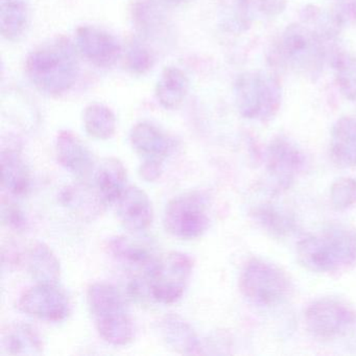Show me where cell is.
Wrapping results in <instances>:
<instances>
[{
	"mask_svg": "<svg viewBox=\"0 0 356 356\" xmlns=\"http://www.w3.org/2000/svg\"><path fill=\"white\" fill-rule=\"evenodd\" d=\"M165 230L179 239H195L209 227L207 203L199 193L175 197L166 205L163 216Z\"/></svg>",
	"mask_w": 356,
	"mask_h": 356,
	"instance_id": "ba28073f",
	"label": "cell"
},
{
	"mask_svg": "<svg viewBox=\"0 0 356 356\" xmlns=\"http://www.w3.org/2000/svg\"><path fill=\"white\" fill-rule=\"evenodd\" d=\"M266 170L281 188L291 186L304 163L303 155L295 143L285 137L275 138L266 149Z\"/></svg>",
	"mask_w": 356,
	"mask_h": 356,
	"instance_id": "8fae6325",
	"label": "cell"
},
{
	"mask_svg": "<svg viewBox=\"0 0 356 356\" xmlns=\"http://www.w3.org/2000/svg\"><path fill=\"white\" fill-rule=\"evenodd\" d=\"M298 260L306 270L330 273L356 261V230L348 225H327L316 234L306 235L298 243Z\"/></svg>",
	"mask_w": 356,
	"mask_h": 356,
	"instance_id": "6da1fadb",
	"label": "cell"
},
{
	"mask_svg": "<svg viewBox=\"0 0 356 356\" xmlns=\"http://www.w3.org/2000/svg\"><path fill=\"white\" fill-rule=\"evenodd\" d=\"M0 161L3 186L12 195H26L30 189V172L19 153L14 149H3Z\"/></svg>",
	"mask_w": 356,
	"mask_h": 356,
	"instance_id": "7402d4cb",
	"label": "cell"
},
{
	"mask_svg": "<svg viewBox=\"0 0 356 356\" xmlns=\"http://www.w3.org/2000/svg\"><path fill=\"white\" fill-rule=\"evenodd\" d=\"M109 250L120 261L134 268H145L147 274L156 261L153 253L147 247L127 237L112 238L109 241Z\"/></svg>",
	"mask_w": 356,
	"mask_h": 356,
	"instance_id": "cb8c5ba5",
	"label": "cell"
},
{
	"mask_svg": "<svg viewBox=\"0 0 356 356\" xmlns=\"http://www.w3.org/2000/svg\"><path fill=\"white\" fill-rule=\"evenodd\" d=\"M280 55L296 72L316 78L320 76L324 65L322 37L309 26L291 24L281 37Z\"/></svg>",
	"mask_w": 356,
	"mask_h": 356,
	"instance_id": "8992f818",
	"label": "cell"
},
{
	"mask_svg": "<svg viewBox=\"0 0 356 356\" xmlns=\"http://www.w3.org/2000/svg\"><path fill=\"white\" fill-rule=\"evenodd\" d=\"M56 154L60 165L74 176L87 177L95 168V160L88 147L67 131L58 136Z\"/></svg>",
	"mask_w": 356,
	"mask_h": 356,
	"instance_id": "4fadbf2b",
	"label": "cell"
},
{
	"mask_svg": "<svg viewBox=\"0 0 356 356\" xmlns=\"http://www.w3.org/2000/svg\"><path fill=\"white\" fill-rule=\"evenodd\" d=\"M18 306L24 314L47 322H61L70 314V305L63 291L49 283H38L20 297Z\"/></svg>",
	"mask_w": 356,
	"mask_h": 356,
	"instance_id": "9c48e42d",
	"label": "cell"
},
{
	"mask_svg": "<svg viewBox=\"0 0 356 356\" xmlns=\"http://www.w3.org/2000/svg\"><path fill=\"white\" fill-rule=\"evenodd\" d=\"M84 126L89 136L106 140L115 133V116L105 106L95 104L85 110Z\"/></svg>",
	"mask_w": 356,
	"mask_h": 356,
	"instance_id": "484cf974",
	"label": "cell"
},
{
	"mask_svg": "<svg viewBox=\"0 0 356 356\" xmlns=\"http://www.w3.org/2000/svg\"><path fill=\"white\" fill-rule=\"evenodd\" d=\"M335 80L341 95L351 102H356V57L339 54L335 57Z\"/></svg>",
	"mask_w": 356,
	"mask_h": 356,
	"instance_id": "4316f807",
	"label": "cell"
},
{
	"mask_svg": "<svg viewBox=\"0 0 356 356\" xmlns=\"http://www.w3.org/2000/svg\"><path fill=\"white\" fill-rule=\"evenodd\" d=\"M234 95L239 113L249 120H270L280 108V85L264 72H245L239 76Z\"/></svg>",
	"mask_w": 356,
	"mask_h": 356,
	"instance_id": "277c9868",
	"label": "cell"
},
{
	"mask_svg": "<svg viewBox=\"0 0 356 356\" xmlns=\"http://www.w3.org/2000/svg\"><path fill=\"white\" fill-rule=\"evenodd\" d=\"M97 187L106 204L118 202L126 191L127 170L118 158H106L95 175Z\"/></svg>",
	"mask_w": 356,
	"mask_h": 356,
	"instance_id": "d6986e66",
	"label": "cell"
},
{
	"mask_svg": "<svg viewBox=\"0 0 356 356\" xmlns=\"http://www.w3.org/2000/svg\"><path fill=\"white\" fill-rule=\"evenodd\" d=\"M43 343L40 335L30 325L12 324L3 331L1 350L11 355L39 354L42 352Z\"/></svg>",
	"mask_w": 356,
	"mask_h": 356,
	"instance_id": "ffe728a7",
	"label": "cell"
},
{
	"mask_svg": "<svg viewBox=\"0 0 356 356\" xmlns=\"http://www.w3.org/2000/svg\"><path fill=\"white\" fill-rule=\"evenodd\" d=\"M76 40L83 56L97 65H111L120 57V47L118 41L103 31L85 26L78 31Z\"/></svg>",
	"mask_w": 356,
	"mask_h": 356,
	"instance_id": "5bb4252c",
	"label": "cell"
},
{
	"mask_svg": "<svg viewBox=\"0 0 356 356\" xmlns=\"http://www.w3.org/2000/svg\"><path fill=\"white\" fill-rule=\"evenodd\" d=\"M188 90V80L178 68L168 67L158 81L156 95L166 109H176L184 101Z\"/></svg>",
	"mask_w": 356,
	"mask_h": 356,
	"instance_id": "603a6c76",
	"label": "cell"
},
{
	"mask_svg": "<svg viewBox=\"0 0 356 356\" xmlns=\"http://www.w3.org/2000/svg\"><path fill=\"white\" fill-rule=\"evenodd\" d=\"M258 224L273 236L284 237L295 229V220L286 210L274 204H264L254 209Z\"/></svg>",
	"mask_w": 356,
	"mask_h": 356,
	"instance_id": "d4e9b609",
	"label": "cell"
},
{
	"mask_svg": "<svg viewBox=\"0 0 356 356\" xmlns=\"http://www.w3.org/2000/svg\"><path fill=\"white\" fill-rule=\"evenodd\" d=\"M26 24V8L22 3L10 0L1 8V32L8 39L20 36Z\"/></svg>",
	"mask_w": 356,
	"mask_h": 356,
	"instance_id": "83f0119b",
	"label": "cell"
},
{
	"mask_svg": "<svg viewBox=\"0 0 356 356\" xmlns=\"http://www.w3.org/2000/svg\"><path fill=\"white\" fill-rule=\"evenodd\" d=\"M243 295L258 306H275L286 301L291 283L284 272L262 259H252L245 264L239 280Z\"/></svg>",
	"mask_w": 356,
	"mask_h": 356,
	"instance_id": "5b68a950",
	"label": "cell"
},
{
	"mask_svg": "<svg viewBox=\"0 0 356 356\" xmlns=\"http://www.w3.org/2000/svg\"><path fill=\"white\" fill-rule=\"evenodd\" d=\"M3 218L9 226L18 229V230L26 227V222L24 213L15 206L3 205Z\"/></svg>",
	"mask_w": 356,
	"mask_h": 356,
	"instance_id": "4dcf8cb0",
	"label": "cell"
},
{
	"mask_svg": "<svg viewBox=\"0 0 356 356\" xmlns=\"http://www.w3.org/2000/svg\"><path fill=\"white\" fill-rule=\"evenodd\" d=\"M31 276L38 283L56 284L61 275L59 259L44 243H36L31 248L26 258Z\"/></svg>",
	"mask_w": 356,
	"mask_h": 356,
	"instance_id": "44dd1931",
	"label": "cell"
},
{
	"mask_svg": "<svg viewBox=\"0 0 356 356\" xmlns=\"http://www.w3.org/2000/svg\"><path fill=\"white\" fill-rule=\"evenodd\" d=\"M172 1H184V0H172Z\"/></svg>",
	"mask_w": 356,
	"mask_h": 356,
	"instance_id": "836d02e7",
	"label": "cell"
},
{
	"mask_svg": "<svg viewBox=\"0 0 356 356\" xmlns=\"http://www.w3.org/2000/svg\"><path fill=\"white\" fill-rule=\"evenodd\" d=\"M89 309L104 341L126 346L134 339V325L122 296L113 285L95 283L87 291Z\"/></svg>",
	"mask_w": 356,
	"mask_h": 356,
	"instance_id": "7a4b0ae2",
	"label": "cell"
},
{
	"mask_svg": "<svg viewBox=\"0 0 356 356\" xmlns=\"http://www.w3.org/2000/svg\"><path fill=\"white\" fill-rule=\"evenodd\" d=\"M162 162L157 160H145L139 168V175L147 182H154L161 176Z\"/></svg>",
	"mask_w": 356,
	"mask_h": 356,
	"instance_id": "f546056e",
	"label": "cell"
},
{
	"mask_svg": "<svg viewBox=\"0 0 356 356\" xmlns=\"http://www.w3.org/2000/svg\"><path fill=\"white\" fill-rule=\"evenodd\" d=\"M330 154L339 168L356 165V120L343 118L337 120L331 132Z\"/></svg>",
	"mask_w": 356,
	"mask_h": 356,
	"instance_id": "e0dca14e",
	"label": "cell"
},
{
	"mask_svg": "<svg viewBox=\"0 0 356 356\" xmlns=\"http://www.w3.org/2000/svg\"><path fill=\"white\" fill-rule=\"evenodd\" d=\"M118 216L122 226L129 231L147 230L154 218L153 206L149 195L139 187H127L118 201Z\"/></svg>",
	"mask_w": 356,
	"mask_h": 356,
	"instance_id": "7c38bea8",
	"label": "cell"
},
{
	"mask_svg": "<svg viewBox=\"0 0 356 356\" xmlns=\"http://www.w3.org/2000/svg\"><path fill=\"white\" fill-rule=\"evenodd\" d=\"M352 321L353 312L341 302L331 299L314 302L305 314L308 330L322 339H330L339 335L346 330Z\"/></svg>",
	"mask_w": 356,
	"mask_h": 356,
	"instance_id": "30bf717a",
	"label": "cell"
},
{
	"mask_svg": "<svg viewBox=\"0 0 356 356\" xmlns=\"http://www.w3.org/2000/svg\"><path fill=\"white\" fill-rule=\"evenodd\" d=\"M131 145L145 160L161 161L168 156L170 145L168 137L153 124L141 122L133 128Z\"/></svg>",
	"mask_w": 356,
	"mask_h": 356,
	"instance_id": "ac0fdd59",
	"label": "cell"
},
{
	"mask_svg": "<svg viewBox=\"0 0 356 356\" xmlns=\"http://www.w3.org/2000/svg\"><path fill=\"white\" fill-rule=\"evenodd\" d=\"M159 332L168 347L181 354L201 353V343L193 327L177 314H168L159 323Z\"/></svg>",
	"mask_w": 356,
	"mask_h": 356,
	"instance_id": "2e32d148",
	"label": "cell"
},
{
	"mask_svg": "<svg viewBox=\"0 0 356 356\" xmlns=\"http://www.w3.org/2000/svg\"><path fill=\"white\" fill-rule=\"evenodd\" d=\"M30 78L42 90L59 93L74 84L76 62L72 49L64 42H55L37 49L26 63Z\"/></svg>",
	"mask_w": 356,
	"mask_h": 356,
	"instance_id": "3957f363",
	"label": "cell"
},
{
	"mask_svg": "<svg viewBox=\"0 0 356 356\" xmlns=\"http://www.w3.org/2000/svg\"><path fill=\"white\" fill-rule=\"evenodd\" d=\"M330 200L337 210H345L356 204V180L339 178L330 189Z\"/></svg>",
	"mask_w": 356,
	"mask_h": 356,
	"instance_id": "f1b7e54d",
	"label": "cell"
},
{
	"mask_svg": "<svg viewBox=\"0 0 356 356\" xmlns=\"http://www.w3.org/2000/svg\"><path fill=\"white\" fill-rule=\"evenodd\" d=\"M193 266L191 257L179 252L157 258L147 274L152 297L163 304L178 301L188 284Z\"/></svg>",
	"mask_w": 356,
	"mask_h": 356,
	"instance_id": "52a82bcc",
	"label": "cell"
},
{
	"mask_svg": "<svg viewBox=\"0 0 356 356\" xmlns=\"http://www.w3.org/2000/svg\"><path fill=\"white\" fill-rule=\"evenodd\" d=\"M60 201L72 213L87 220H92L99 216L106 204L99 191H93L85 184L65 187L60 193Z\"/></svg>",
	"mask_w": 356,
	"mask_h": 356,
	"instance_id": "9a60e30c",
	"label": "cell"
},
{
	"mask_svg": "<svg viewBox=\"0 0 356 356\" xmlns=\"http://www.w3.org/2000/svg\"><path fill=\"white\" fill-rule=\"evenodd\" d=\"M345 9L352 18H356V0H345Z\"/></svg>",
	"mask_w": 356,
	"mask_h": 356,
	"instance_id": "d6a6232c",
	"label": "cell"
},
{
	"mask_svg": "<svg viewBox=\"0 0 356 356\" xmlns=\"http://www.w3.org/2000/svg\"><path fill=\"white\" fill-rule=\"evenodd\" d=\"M259 9L266 15H277L285 8V0H258Z\"/></svg>",
	"mask_w": 356,
	"mask_h": 356,
	"instance_id": "1f68e13d",
	"label": "cell"
}]
</instances>
